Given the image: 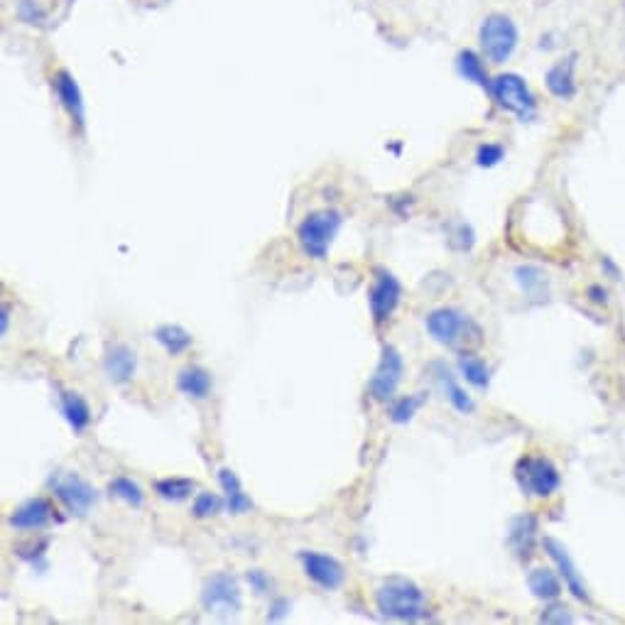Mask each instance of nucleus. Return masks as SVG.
<instances>
[{"instance_id": "obj_31", "label": "nucleus", "mask_w": 625, "mask_h": 625, "mask_svg": "<svg viewBox=\"0 0 625 625\" xmlns=\"http://www.w3.org/2000/svg\"><path fill=\"white\" fill-rule=\"evenodd\" d=\"M505 157L503 145L498 143H483L481 148L476 152V165L478 167H496L500 160Z\"/></svg>"}, {"instance_id": "obj_36", "label": "nucleus", "mask_w": 625, "mask_h": 625, "mask_svg": "<svg viewBox=\"0 0 625 625\" xmlns=\"http://www.w3.org/2000/svg\"><path fill=\"white\" fill-rule=\"evenodd\" d=\"M8 326H10V304H3L0 309V334H8Z\"/></svg>"}, {"instance_id": "obj_29", "label": "nucleus", "mask_w": 625, "mask_h": 625, "mask_svg": "<svg viewBox=\"0 0 625 625\" xmlns=\"http://www.w3.org/2000/svg\"><path fill=\"white\" fill-rule=\"evenodd\" d=\"M427 402V395L425 393H417V395H402V398H398L390 405V420L395 422V425H407V422H412V417L420 412V407Z\"/></svg>"}, {"instance_id": "obj_21", "label": "nucleus", "mask_w": 625, "mask_h": 625, "mask_svg": "<svg viewBox=\"0 0 625 625\" xmlns=\"http://www.w3.org/2000/svg\"><path fill=\"white\" fill-rule=\"evenodd\" d=\"M219 483L224 488L226 498V510L231 515H246L253 508V500L241 486V478L236 476V471L231 469H219Z\"/></svg>"}, {"instance_id": "obj_16", "label": "nucleus", "mask_w": 625, "mask_h": 625, "mask_svg": "<svg viewBox=\"0 0 625 625\" xmlns=\"http://www.w3.org/2000/svg\"><path fill=\"white\" fill-rule=\"evenodd\" d=\"M432 373H434V380H437V385L442 388L444 398L451 402V407H454L456 412H461V415H471V412L476 410L474 398L461 388L459 380H456V375L451 373V368L447 366V363H434Z\"/></svg>"}, {"instance_id": "obj_26", "label": "nucleus", "mask_w": 625, "mask_h": 625, "mask_svg": "<svg viewBox=\"0 0 625 625\" xmlns=\"http://www.w3.org/2000/svg\"><path fill=\"white\" fill-rule=\"evenodd\" d=\"M459 368L466 383H471L474 388L486 390L491 385V368H488V363L483 358L474 356V353H461Z\"/></svg>"}, {"instance_id": "obj_25", "label": "nucleus", "mask_w": 625, "mask_h": 625, "mask_svg": "<svg viewBox=\"0 0 625 625\" xmlns=\"http://www.w3.org/2000/svg\"><path fill=\"white\" fill-rule=\"evenodd\" d=\"M456 72H459L461 79H466V81H471V84L481 86V89L491 91V79H488L486 64H483V59L478 57L476 52H471V50L459 52V57H456Z\"/></svg>"}, {"instance_id": "obj_23", "label": "nucleus", "mask_w": 625, "mask_h": 625, "mask_svg": "<svg viewBox=\"0 0 625 625\" xmlns=\"http://www.w3.org/2000/svg\"><path fill=\"white\" fill-rule=\"evenodd\" d=\"M155 341L162 346L170 356H182L192 349L194 339L184 326L179 324H162L155 329Z\"/></svg>"}, {"instance_id": "obj_5", "label": "nucleus", "mask_w": 625, "mask_h": 625, "mask_svg": "<svg viewBox=\"0 0 625 625\" xmlns=\"http://www.w3.org/2000/svg\"><path fill=\"white\" fill-rule=\"evenodd\" d=\"M478 42H481L483 59L491 64H503L513 57L515 47H518V27L508 15L493 13L483 20L481 30H478Z\"/></svg>"}, {"instance_id": "obj_30", "label": "nucleus", "mask_w": 625, "mask_h": 625, "mask_svg": "<svg viewBox=\"0 0 625 625\" xmlns=\"http://www.w3.org/2000/svg\"><path fill=\"white\" fill-rule=\"evenodd\" d=\"M226 505V498L216 496V493H209V491H201L194 496V503H192V515L197 520H206V518H214V515H219L221 510H224Z\"/></svg>"}, {"instance_id": "obj_20", "label": "nucleus", "mask_w": 625, "mask_h": 625, "mask_svg": "<svg viewBox=\"0 0 625 625\" xmlns=\"http://www.w3.org/2000/svg\"><path fill=\"white\" fill-rule=\"evenodd\" d=\"M59 410H62L67 425L74 429V434H84L86 429H89L91 407L79 393H69V390H64V393L59 395Z\"/></svg>"}, {"instance_id": "obj_19", "label": "nucleus", "mask_w": 625, "mask_h": 625, "mask_svg": "<svg viewBox=\"0 0 625 625\" xmlns=\"http://www.w3.org/2000/svg\"><path fill=\"white\" fill-rule=\"evenodd\" d=\"M177 388L182 390L187 398L206 400L211 395V390H214V378H211V373L206 371V368L187 366L177 375Z\"/></svg>"}, {"instance_id": "obj_6", "label": "nucleus", "mask_w": 625, "mask_h": 625, "mask_svg": "<svg viewBox=\"0 0 625 625\" xmlns=\"http://www.w3.org/2000/svg\"><path fill=\"white\" fill-rule=\"evenodd\" d=\"M491 96L503 111L513 113L520 121H532L537 116V101L523 76L500 74L491 81Z\"/></svg>"}, {"instance_id": "obj_11", "label": "nucleus", "mask_w": 625, "mask_h": 625, "mask_svg": "<svg viewBox=\"0 0 625 625\" xmlns=\"http://www.w3.org/2000/svg\"><path fill=\"white\" fill-rule=\"evenodd\" d=\"M302 572L312 584H317L324 591H336L344 586L346 569L336 557L324 552H300Z\"/></svg>"}, {"instance_id": "obj_15", "label": "nucleus", "mask_w": 625, "mask_h": 625, "mask_svg": "<svg viewBox=\"0 0 625 625\" xmlns=\"http://www.w3.org/2000/svg\"><path fill=\"white\" fill-rule=\"evenodd\" d=\"M54 91H57V99L62 103V108L67 111V116L72 118V123L79 130H84L86 123V103H84V94H81L79 84L69 72H57L52 79Z\"/></svg>"}, {"instance_id": "obj_33", "label": "nucleus", "mask_w": 625, "mask_h": 625, "mask_svg": "<svg viewBox=\"0 0 625 625\" xmlns=\"http://www.w3.org/2000/svg\"><path fill=\"white\" fill-rule=\"evenodd\" d=\"M542 623H574V616L569 613L567 606H559V603H554V606L545 608V613L540 616Z\"/></svg>"}, {"instance_id": "obj_4", "label": "nucleus", "mask_w": 625, "mask_h": 625, "mask_svg": "<svg viewBox=\"0 0 625 625\" xmlns=\"http://www.w3.org/2000/svg\"><path fill=\"white\" fill-rule=\"evenodd\" d=\"M515 481L520 491L532 498H550L562 486V476L554 461L537 454H527L515 464Z\"/></svg>"}, {"instance_id": "obj_28", "label": "nucleus", "mask_w": 625, "mask_h": 625, "mask_svg": "<svg viewBox=\"0 0 625 625\" xmlns=\"http://www.w3.org/2000/svg\"><path fill=\"white\" fill-rule=\"evenodd\" d=\"M108 493H111L113 498L123 500V503L130 505V508H143L145 505L143 488H140V483L133 481L130 476L111 478V483H108Z\"/></svg>"}, {"instance_id": "obj_9", "label": "nucleus", "mask_w": 625, "mask_h": 625, "mask_svg": "<svg viewBox=\"0 0 625 625\" xmlns=\"http://www.w3.org/2000/svg\"><path fill=\"white\" fill-rule=\"evenodd\" d=\"M402 373H405V361H402L400 351L395 346H383L378 368H375L373 378L368 380V395L375 402H390L395 398Z\"/></svg>"}, {"instance_id": "obj_17", "label": "nucleus", "mask_w": 625, "mask_h": 625, "mask_svg": "<svg viewBox=\"0 0 625 625\" xmlns=\"http://www.w3.org/2000/svg\"><path fill=\"white\" fill-rule=\"evenodd\" d=\"M537 542V518L535 515H518L510 520L508 527V545L520 559H530L535 554Z\"/></svg>"}, {"instance_id": "obj_34", "label": "nucleus", "mask_w": 625, "mask_h": 625, "mask_svg": "<svg viewBox=\"0 0 625 625\" xmlns=\"http://www.w3.org/2000/svg\"><path fill=\"white\" fill-rule=\"evenodd\" d=\"M290 613V601L287 599H275L270 603V613H268V621H282V618Z\"/></svg>"}, {"instance_id": "obj_3", "label": "nucleus", "mask_w": 625, "mask_h": 625, "mask_svg": "<svg viewBox=\"0 0 625 625\" xmlns=\"http://www.w3.org/2000/svg\"><path fill=\"white\" fill-rule=\"evenodd\" d=\"M341 224H344V216L336 209L312 211L297 228V241L309 258L324 260L334 246V238L339 236Z\"/></svg>"}, {"instance_id": "obj_8", "label": "nucleus", "mask_w": 625, "mask_h": 625, "mask_svg": "<svg viewBox=\"0 0 625 625\" xmlns=\"http://www.w3.org/2000/svg\"><path fill=\"white\" fill-rule=\"evenodd\" d=\"M52 491L59 503L67 508V513L76 515V518H86L99 503V491L79 474H62L52 478Z\"/></svg>"}, {"instance_id": "obj_22", "label": "nucleus", "mask_w": 625, "mask_h": 625, "mask_svg": "<svg viewBox=\"0 0 625 625\" xmlns=\"http://www.w3.org/2000/svg\"><path fill=\"white\" fill-rule=\"evenodd\" d=\"M527 586L532 596L542 601H557L562 596V576H557L552 569L537 567L527 574Z\"/></svg>"}, {"instance_id": "obj_13", "label": "nucleus", "mask_w": 625, "mask_h": 625, "mask_svg": "<svg viewBox=\"0 0 625 625\" xmlns=\"http://www.w3.org/2000/svg\"><path fill=\"white\" fill-rule=\"evenodd\" d=\"M103 371H106L108 380L113 385H125L133 380L135 371H138V356L128 344H108L106 353H103Z\"/></svg>"}, {"instance_id": "obj_7", "label": "nucleus", "mask_w": 625, "mask_h": 625, "mask_svg": "<svg viewBox=\"0 0 625 625\" xmlns=\"http://www.w3.org/2000/svg\"><path fill=\"white\" fill-rule=\"evenodd\" d=\"M201 606L211 616L228 618L233 613L241 611L243 606V594L238 579L228 572H216L201 586Z\"/></svg>"}, {"instance_id": "obj_32", "label": "nucleus", "mask_w": 625, "mask_h": 625, "mask_svg": "<svg viewBox=\"0 0 625 625\" xmlns=\"http://www.w3.org/2000/svg\"><path fill=\"white\" fill-rule=\"evenodd\" d=\"M246 579H248V584H250V591H255V594H258V596L270 594V589H273V579H270V576L265 574L263 569H250Z\"/></svg>"}, {"instance_id": "obj_24", "label": "nucleus", "mask_w": 625, "mask_h": 625, "mask_svg": "<svg viewBox=\"0 0 625 625\" xmlns=\"http://www.w3.org/2000/svg\"><path fill=\"white\" fill-rule=\"evenodd\" d=\"M515 280H518L520 290L525 292L532 300H545L550 295V280H547V273H542L535 265H520L515 268Z\"/></svg>"}, {"instance_id": "obj_2", "label": "nucleus", "mask_w": 625, "mask_h": 625, "mask_svg": "<svg viewBox=\"0 0 625 625\" xmlns=\"http://www.w3.org/2000/svg\"><path fill=\"white\" fill-rule=\"evenodd\" d=\"M427 331L437 344L447 346V349H461V346L481 344V329L471 317L464 312L451 307H439L429 312L427 317Z\"/></svg>"}, {"instance_id": "obj_27", "label": "nucleus", "mask_w": 625, "mask_h": 625, "mask_svg": "<svg viewBox=\"0 0 625 625\" xmlns=\"http://www.w3.org/2000/svg\"><path fill=\"white\" fill-rule=\"evenodd\" d=\"M197 488V483L192 478H179V476H167L155 481V493L167 503H182L187 500Z\"/></svg>"}, {"instance_id": "obj_18", "label": "nucleus", "mask_w": 625, "mask_h": 625, "mask_svg": "<svg viewBox=\"0 0 625 625\" xmlns=\"http://www.w3.org/2000/svg\"><path fill=\"white\" fill-rule=\"evenodd\" d=\"M547 89L557 99H572L576 94V57H567L562 62H557L545 76Z\"/></svg>"}, {"instance_id": "obj_14", "label": "nucleus", "mask_w": 625, "mask_h": 625, "mask_svg": "<svg viewBox=\"0 0 625 625\" xmlns=\"http://www.w3.org/2000/svg\"><path fill=\"white\" fill-rule=\"evenodd\" d=\"M52 515H54V508L50 500L30 498L13 510L8 523L10 527H15V530H20V532H37V530H45V527L52 523Z\"/></svg>"}, {"instance_id": "obj_1", "label": "nucleus", "mask_w": 625, "mask_h": 625, "mask_svg": "<svg viewBox=\"0 0 625 625\" xmlns=\"http://www.w3.org/2000/svg\"><path fill=\"white\" fill-rule=\"evenodd\" d=\"M375 606L380 616L390 621H425L429 603L425 591L405 576H390L375 591Z\"/></svg>"}, {"instance_id": "obj_10", "label": "nucleus", "mask_w": 625, "mask_h": 625, "mask_svg": "<svg viewBox=\"0 0 625 625\" xmlns=\"http://www.w3.org/2000/svg\"><path fill=\"white\" fill-rule=\"evenodd\" d=\"M402 300V285L390 270L378 268L375 270V280L371 292H368V307H371L373 322L385 324L395 314V309L400 307Z\"/></svg>"}, {"instance_id": "obj_35", "label": "nucleus", "mask_w": 625, "mask_h": 625, "mask_svg": "<svg viewBox=\"0 0 625 625\" xmlns=\"http://www.w3.org/2000/svg\"><path fill=\"white\" fill-rule=\"evenodd\" d=\"M606 290H603V287H599V285H594V287H589V300L591 302H596V304H606Z\"/></svg>"}, {"instance_id": "obj_12", "label": "nucleus", "mask_w": 625, "mask_h": 625, "mask_svg": "<svg viewBox=\"0 0 625 625\" xmlns=\"http://www.w3.org/2000/svg\"><path fill=\"white\" fill-rule=\"evenodd\" d=\"M542 547H545L547 557H550L554 562V567H557V572H559V576H562V581H564V586L569 589V594H572L574 599H579L581 603H591L589 586H586L584 576H581L579 567L574 564L572 554H569L567 547H564L559 540H554V537H545V540H542Z\"/></svg>"}]
</instances>
